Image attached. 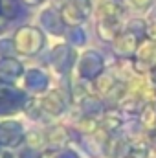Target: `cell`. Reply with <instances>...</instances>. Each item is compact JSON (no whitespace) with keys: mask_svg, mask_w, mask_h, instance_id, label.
I'll return each mask as SVG.
<instances>
[{"mask_svg":"<svg viewBox=\"0 0 156 158\" xmlns=\"http://www.w3.org/2000/svg\"><path fill=\"white\" fill-rule=\"evenodd\" d=\"M125 15V6L121 0H97V17L99 19H112L121 20Z\"/></svg>","mask_w":156,"mask_h":158,"instance_id":"cell-2","label":"cell"},{"mask_svg":"<svg viewBox=\"0 0 156 158\" xmlns=\"http://www.w3.org/2000/svg\"><path fill=\"white\" fill-rule=\"evenodd\" d=\"M123 33L121 30V20H112V19H99L97 22V35L105 42H114V40Z\"/></svg>","mask_w":156,"mask_h":158,"instance_id":"cell-3","label":"cell"},{"mask_svg":"<svg viewBox=\"0 0 156 158\" xmlns=\"http://www.w3.org/2000/svg\"><path fill=\"white\" fill-rule=\"evenodd\" d=\"M129 158H130V156H129Z\"/></svg>","mask_w":156,"mask_h":158,"instance_id":"cell-8","label":"cell"},{"mask_svg":"<svg viewBox=\"0 0 156 158\" xmlns=\"http://www.w3.org/2000/svg\"><path fill=\"white\" fill-rule=\"evenodd\" d=\"M30 4H39V2H42V0H28Z\"/></svg>","mask_w":156,"mask_h":158,"instance_id":"cell-7","label":"cell"},{"mask_svg":"<svg viewBox=\"0 0 156 158\" xmlns=\"http://www.w3.org/2000/svg\"><path fill=\"white\" fill-rule=\"evenodd\" d=\"M129 2H130V6H132L136 11H140V13H147L149 9L154 7V0H129Z\"/></svg>","mask_w":156,"mask_h":158,"instance_id":"cell-4","label":"cell"},{"mask_svg":"<svg viewBox=\"0 0 156 158\" xmlns=\"http://www.w3.org/2000/svg\"><path fill=\"white\" fill-rule=\"evenodd\" d=\"M149 158H156V138L151 142V151H149Z\"/></svg>","mask_w":156,"mask_h":158,"instance_id":"cell-5","label":"cell"},{"mask_svg":"<svg viewBox=\"0 0 156 158\" xmlns=\"http://www.w3.org/2000/svg\"><path fill=\"white\" fill-rule=\"evenodd\" d=\"M142 40L138 39L136 35L129 33V31H123L114 42H112V48L116 52V55H119V59H130L132 55H136V50L140 46Z\"/></svg>","mask_w":156,"mask_h":158,"instance_id":"cell-1","label":"cell"},{"mask_svg":"<svg viewBox=\"0 0 156 158\" xmlns=\"http://www.w3.org/2000/svg\"><path fill=\"white\" fill-rule=\"evenodd\" d=\"M59 158H77V155H76V153H72V151H64Z\"/></svg>","mask_w":156,"mask_h":158,"instance_id":"cell-6","label":"cell"}]
</instances>
